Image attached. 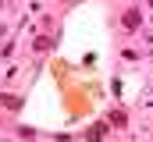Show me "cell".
<instances>
[{"label":"cell","mask_w":153,"mask_h":142,"mask_svg":"<svg viewBox=\"0 0 153 142\" xmlns=\"http://www.w3.org/2000/svg\"><path fill=\"white\" fill-rule=\"evenodd\" d=\"M121 21H125V29H139L143 14H139V11H125V18H121Z\"/></svg>","instance_id":"obj_1"},{"label":"cell","mask_w":153,"mask_h":142,"mask_svg":"<svg viewBox=\"0 0 153 142\" xmlns=\"http://www.w3.org/2000/svg\"><path fill=\"white\" fill-rule=\"evenodd\" d=\"M0 100H4V106H11V110H18V106H22L18 96H0Z\"/></svg>","instance_id":"obj_2"}]
</instances>
